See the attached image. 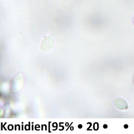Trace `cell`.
<instances>
[{
    "label": "cell",
    "mask_w": 134,
    "mask_h": 134,
    "mask_svg": "<svg viewBox=\"0 0 134 134\" xmlns=\"http://www.w3.org/2000/svg\"><path fill=\"white\" fill-rule=\"evenodd\" d=\"M116 108L120 110L126 109L128 108L127 104L125 100L121 98H116L114 102Z\"/></svg>",
    "instance_id": "obj_1"
},
{
    "label": "cell",
    "mask_w": 134,
    "mask_h": 134,
    "mask_svg": "<svg viewBox=\"0 0 134 134\" xmlns=\"http://www.w3.org/2000/svg\"><path fill=\"white\" fill-rule=\"evenodd\" d=\"M124 127L125 129L128 128V125L127 124H125L124 125Z\"/></svg>",
    "instance_id": "obj_2"
},
{
    "label": "cell",
    "mask_w": 134,
    "mask_h": 134,
    "mask_svg": "<svg viewBox=\"0 0 134 134\" xmlns=\"http://www.w3.org/2000/svg\"><path fill=\"white\" fill-rule=\"evenodd\" d=\"M107 127H108V126H107V125L106 124H105L103 125V127L104 128V129H107Z\"/></svg>",
    "instance_id": "obj_3"
},
{
    "label": "cell",
    "mask_w": 134,
    "mask_h": 134,
    "mask_svg": "<svg viewBox=\"0 0 134 134\" xmlns=\"http://www.w3.org/2000/svg\"><path fill=\"white\" fill-rule=\"evenodd\" d=\"M78 128L80 129H81L82 128V125H81L80 124L78 125Z\"/></svg>",
    "instance_id": "obj_4"
},
{
    "label": "cell",
    "mask_w": 134,
    "mask_h": 134,
    "mask_svg": "<svg viewBox=\"0 0 134 134\" xmlns=\"http://www.w3.org/2000/svg\"><path fill=\"white\" fill-rule=\"evenodd\" d=\"M133 22H134V17H133Z\"/></svg>",
    "instance_id": "obj_5"
}]
</instances>
